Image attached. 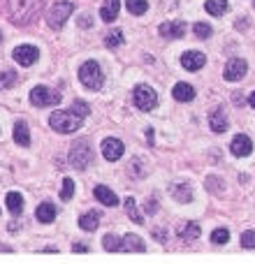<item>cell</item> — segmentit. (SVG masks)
<instances>
[{
	"mask_svg": "<svg viewBox=\"0 0 255 264\" xmlns=\"http://www.w3.org/2000/svg\"><path fill=\"white\" fill-rule=\"evenodd\" d=\"M44 0H7V14L12 23L16 26H28L40 16Z\"/></svg>",
	"mask_w": 255,
	"mask_h": 264,
	"instance_id": "cell-1",
	"label": "cell"
},
{
	"mask_svg": "<svg viewBox=\"0 0 255 264\" xmlns=\"http://www.w3.org/2000/svg\"><path fill=\"white\" fill-rule=\"evenodd\" d=\"M81 116H77L72 109H65V111H54V114L49 116V125L56 130V132H60V135H70V132H75V130L81 128Z\"/></svg>",
	"mask_w": 255,
	"mask_h": 264,
	"instance_id": "cell-2",
	"label": "cell"
},
{
	"mask_svg": "<svg viewBox=\"0 0 255 264\" xmlns=\"http://www.w3.org/2000/svg\"><path fill=\"white\" fill-rule=\"evenodd\" d=\"M79 81L88 90H100L102 88V81H105L100 65L95 63V60H86V63L79 67Z\"/></svg>",
	"mask_w": 255,
	"mask_h": 264,
	"instance_id": "cell-3",
	"label": "cell"
},
{
	"mask_svg": "<svg viewBox=\"0 0 255 264\" xmlns=\"http://www.w3.org/2000/svg\"><path fill=\"white\" fill-rule=\"evenodd\" d=\"M70 162H72V167H75V170H81V172H84L86 167L93 162V149L88 146V141H86V139H79V141H75V144H72V149H70Z\"/></svg>",
	"mask_w": 255,
	"mask_h": 264,
	"instance_id": "cell-4",
	"label": "cell"
},
{
	"mask_svg": "<svg viewBox=\"0 0 255 264\" xmlns=\"http://www.w3.org/2000/svg\"><path fill=\"white\" fill-rule=\"evenodd\" d=\"M75 12V3H70V0H58L54 7H51L49 16H47V23H49V28L54 30H60L63 26H65L67 16Z\"/></svg>",
	"mask_w": 255,
	"mask_h": 264,
	"instance_id": "cell-5",
	"label": "cell"
},
{
	"mask_svg": "<svg viewBox=\"0 0 255 264\" xmlns=\"http://www.w3.org/2000/svg\"><path fill=\"white\" fill-rule=\"evenodd\" d=\"M60 100H63V95L56 93V90L47 88V86H35V88L30 90V105L33 107H56L60 105Z\"/></svg>",
	"mask_w": 255,
	"mask_h": 264,
	"instance_id": "cell-6",
	"label": "cell"
},
{
	"mask_svg": "<svg viewBox=\"0 0 255 264\" xmlns=\"http://www.w3.org/2000/svg\"><path fill=\"white\" fill-rule=\"evenodd\" d=\"M132 100H135V107L140 111H151L158 105V95H155V90L151 88V86L140 84L135 88V93H132Z\"/></svg>",
	"mask_w": 255,
	"mask_h": 264,
	"instance_id": "cell-7",
	"label": "cell"
},
{
	"mask_svg": "<svg viewBox=\"0 0 255 264\" xmlns=\"http://www.w3.org/2000/svg\"><path fill=\"white\" fill-rule=\"evenodd\" d=\"M102 155H105V160H109V162H116V160L123 158L125 153V146L121 139H114V137H107L105 141H102Z\"/></svg>",
	"mask_w": 255,
	"mask_h": 264,
	"instance_id": "cell-8",
	"label": "cell"
},
{
	"mask_svg": "<svg viewBox=\"0 0 255 264\" xmlns=\"http://www.w3.org/2000/svg\"><path fill=\"white\" fill-rule=\"evenodd\" d=\"M246 72H248V65H246L244 58H230L225 65V79L227 81H239L246 77Z\"/></svg>",
	"mask_w": 255,
	"mask_h": 264,
	"instance_id": "cell-9",
	"label": "cell"
},
{
	"mask_svg": "<svg viewBox=\"0 0 255 264\" xmlns=\"http://www.w3.org/2000/svg\"><path fill=\"white\" fill-rule=\"evenodd\" d=\"M37 58H40V51H37L35 46L24 44V46H16V49H14V60H16L19 65H24V67L35 65Z\"/></svg>",
	"mask_w": 255,
	"mask_h": 264,
	"instance_id": "cell-10",
	"label": "cell"
},
{
	"mask_svg": "<svg viewBox=\"0 0 255 264\" xmlns=\"http://www.w3.org/2000/svg\"><path fill=\"white\" fill-rule=\"evenodd\" d=\"M206 63V56L202 54V51H186L183 56H181V65H183L186 70L195 72V70H202Z\"/></svg>",
	"mask_w": 255,
	"mask_h": 264,
	"instance_id": "cell-11",
	"label": "cell"
},
{
	"mask_svg": "<svg viewBox=\"0 0 255 264\" xmlns=\"http://www.w3.org/2000/svg\"><path fill=\"white\" fill-rule=\"evenodd\" d=\"M160 35L167 40H181L186 35V23L183 21H165L160 26Z\"/></svg>",
	"mask_w": 255,
	"mask_h": 264,
	"instance_id": "cell-12",
	"label": "cell"
},
{
	"mask_svg": "<svg viewBox=\"0 0 255 264\" xmlns=\"http://www.w3.org/2000/svg\"><path fill=\"white\" fill-rule=\"evenodd\" d=\"M230 151H232V155H237V158H246V155H250V151H253V141H250L246 135H237L230 144Z\"/></svg>",
	"mask_w": 255,
	"mask_h": 264,
	"instance_id": "cell-13",
	"label": "cell"
},
{
	"mask_svg": "<svg viewBox=\"0 0 255 264\" xmlns=\"http://www.w3.org/2000/svg\"><path fill=\"white\" fill-rule=\"evenodd\" d=\"M119 10H121V0H105L100 7V19L105 23H111L119 16Z\"/></svg>",
	"mask_w": 255,
	"mask_h": 264,
	"instance_id": "cell-14",
	"label": "cell"
},
{
	"mask_svg": "<svg viewBox=\"0 0 255 264\" xmlns=\"http://www.w3.org/2000/svg\"><path fill=\"white\" fill-rule=\"evenodd\" d=\"M209 128L214 130V132H225L227 130V116H225V111L220 109H216V111H211V116H209Z\"/></svg>",
	"mask_w": 255,
	"mask_h": 264,
	"instance_id": "cell-15",
	"label": "cell"
},
{
	"mask_svg": "<svg viewBox=\"0 0 255 264\" xmlns=\"http://www.w3.org/2000/svg\"><path fill=\"white\" fill-rule=\"evenodd\" d=\"M95 197H98V202L105 206H116L119 204V197H116L114 190H109L107 185H95Z\"/></svg>",
	"mask_w": 255,
	"mask_h": 264,
	"instance_id": "cell-16",
	"label": "cell"
},
{
	"mask_svg": "<svg viewBox=\"0 0 255 264\" xmlns=\"http://www.w3.org/2000/svg\"><path fill=\"white\" fill-rule=\"evenodd\" d=\"M121 250H128V253H144L146 250V246H144V241L140 239V236H135V234H125L123 236V241H121Z\"/></svg>",
	"mask_w": 255,
	"mask_h": 264,
	"instance_id": "cell-17",
	"label": "cell"
},
{
	"mask_svg": "<svg viewBox=\"0 0 255 264\" xmlns=\"http://www.w3.org/2000/svg\"><path fill=\"white\" fill-rule=\"evenodd\" d=\"M170 195L176 202H181V204H188V202L193 200V190H190L186 183H174L170 188Z\"/></svg>",
	"mask_w": 255,
	"mask_h": 264,
	"instance_id": "cell-18",
	"label": "cell"
},
{
	"mask_svg": "<svg viewBox=\"0 0 255 264\" xmlns=\"http://www.w3.org/2000/svg\"><path fill=\"white\" fill-rule=\"evenodd\" d=\"M172 95H174V100H179V102H190L193 98H195V88L190 84H176L174 86V90H172Z\"/></svg>",
	"mask_w": 255,
	"mask_h": 264,
	"instance_id": "cell-19",
	"label": "cell"
},
{
	"mask_svg": "<svg viewBox=\"0 0 255 264\" xmlns=\"http://www.w3.org/2000/svg\"><path fill=\"white\" fill-rule=\"evenodd\" d=\"M14 141L19 146H24V149L30 146V132H28V125H26L24 121H16L14 123Z\"/></svg>",
	"mask_w": 255,
	"mask_h": 264,
	"instance_id": "cell-20",
	"label": "cell"
},
{
	"mask_svg": "<svg viewBox=\"0 0 255 264\" xmlns=\"http://www.w3.org/2000/svg\"><path fill=\"white\" fill-rule=\"evenodd\" d=\"M79 227L84 232H95V229L100 227V213H95V211H88L79 218Z\"/></svg>",
	"mask_w": 255,
	"mask_h": 264,
	"instance_id": "cell-21",
	"label": "cell"
},
{
	"mask_svg": "<svg viewBox=\"0 0 255 264\" xmlns=\"http://www.w3.org/2000/svg\"><path fill=\"white\" fill-rule=\"evenodd\" d=\"M35 215H37V220H40V223H54V218H56V206L51 204V202H42V204L37 206Z\"/></svg>",
	"mask_w": 255,
	"mask_h": 264,
	"instance_id": "cell-22",
	"label": "cell"
},
{
	"mask_svg": "<svg viewBox=\"0 0 255 264\" xmlns=\"http://www.w3.org/2000/svg\"><path fill=\"white\" fill-rule=\"evenodd\" d=\"M200 234H202V229L197 223H186L183 227H179V236L183 241H195V239H200Z\"/></svg>",
	"mask_w": 255,
	"mask_h": 264,
	"instance_id": "cell-23",
	"label": "cell"
},
{
	"mask_svg": "<svg viewBox=\"0 0 255 264\" xmlns=\"http://www.w3.org/2000/svg\"><path fill=\"white\" fill-rule=\"evenodd\" d=\"M5 204H7V209H10V213L19 215L21 211H24V197H21L19 193H7Z\"/></svg>",
	"mask_w": 255,
	"mask_h": 264,
	"instance_id": "cell-24",
	"label": "cell"
},
{
	"mask_svg": "<svg viewBox=\"0 0 255 264\" xmlns=\"http://www.w3.org/2000/svg\"><path fill=\"white\" fill-rule=\"evenodd\" d=\"M206 12H209L211 16H220L227 12V0H206Z\"/></svg>",
	"mask_w": 255,
	"mask_h": 264,
	"instance_id": "cell-25",
	"label": "cell"
},
{
	"mask_svg": "<svg viewBox=\"0 0 255 264\" xmlns=\"http://www.w3.org/2000/svg\"><path fill=\"white\" fill-rule=\"evenodd\" d=\"M125 7H128L130 14L142 16V14H146V10H149V3H146V0H125Z\"/></svg>",
	"mask_w": 255,
	"mask_h": 264,
	"instance_id": "cell-26",
	"label": "cell"
},
{
	"mask_svg": "<svg viewBox=\"0 0 255 264\" xmlns=\"http://www.w3.org/2000/svg\"><path fill=\"white\" fill-rule=\"evenodd\" d=\"M125 213H128V215L132 218V223L144 225V218L140 215V211H137V202L132 200V197H128V200H125Z\"/></svg>",
	"mask_w": 255,
	"mask_h": 264,
	"instance_id": "cell-27",
	"label": "cell"
},
{
	"mask_svg": "<svg viewBox=\"0 0 255 264\" xmlns=\"http://www.w3.org/2000/svg\"><path fill=\"white\" fill-rule=\"evenodd\" d=\"M14 84H16V72H14V70H5V72H0V90L12 88Z\"/></svg>",
	"mask_w": 255,
	"mask_h": 264,
	"instance_id": "cell-28",
	"label": "cell"
},
{
	"mask_svg": "<svg viewBox=\"0 0 255 264\" xmlns=\"http://www.w3.org/2000/svg\"><path fill=\"white\" fill-rule=\"evenodd\" d=\"M193 30H195V35L200 37V40H206V37L214 35V28H211L209 23H204V21H197V23L193 26Z\"/></svg>",
	"mask_w": 255,
	"mask_h": 264,
	"instance_id": "cell-29",
	"label": "cell"
},
{
	"mask_svg": "<svg viewBox=\"0 0 255 264\" xmlns=\"http://www.w3.org/2000/svg\"><path fill=\"white\" fill-rule=\"evenodd\" d=\"M105 44L109 46V49H116V46H121V44H123V33H121V30H111L109 35L105 37Z\"/></svg>",
	"mask_w": 255,
	"mask_h": 264,
	"instance_id": "cell-30",
	"label": "cell"
},
{
	"mask_svg": "<svg viewBox=\"0 0 255 264\" xmlns=\"http://www.w3.org/2000/svg\"><path fill=\"white\" fill-rule=\"evenodd\" d=\"M102 246H105L107 253H116V250H121V239L114 234H107L105 239H102Z\"/></svg>",
	"mask_w": 255,
	"mask_h": 264,
	"instance_id": "cell-31",
	"label": "cell"
},
{
	"mask_svg": "<svg viewBox=\"0 0 255 264\" xmlns=\"http://www.w3.org/2000/svg\"><path fill=\"white\" fill-rule=\"evenodd\" d=\"M227 239H230V232H227L225 227H218V229H214V232H211V241H214V244H227Z\"/></svg>",
	"mask_w": 255,
	"mask_h": 264,
	"instance_id": "cell-32",
	"label": "cell"
},
{
	"mask_svg": "<svg viewBox=\"0 0 255 264\" xmlns=\"http://www.w3.org/2000/svg\"><path fill=\"white\" fill-rule=\"evenodd\" d=\"M72 195H75V181H72V179H65V181H63V193H60V200H63V202H70Z\"/></svg>",
	"mask_w": 255,
	"mask_h": 264,
	"instance_id": "cell-33",
	"label": "cell"
},
{
	"mask_svg": "<svg viewBox=\"0 0 255 264\" xmlns=\"http://www.w3.org/2000/svg\"><path fill=\"white\" fill-rule=\"evenodd\" d=\"M70 109L75 111L77 116H81V118H84V116H88V111H90V109H88V105H86V102H81V100H75V102H72Z\"/></svg>",
	"mask_w": 255,
	"mask_h": 264,
	"instance_id": "cell-34",
	"label": "cell"
},
{
	"mask_svg": "<svg viewBox=\"0 0 255 264\" xmlns=\"http://www.w3.org/2000/svg\"><path fill=\"white\" fill-rule=\"evenodd\" d=\"M241 246H244V248H248V250H253L255 248V232H244V234H241Z\"/></svg>",
	"mask_w": 255,
	"mask_h": 264,
	"instance_id": "cell-35",
	"label": "cell"
},
{
	"mask_svg": "<svg viewBox=\"0 0 255 264\" xmlns=\"http://www.w3.org/2000/svg\"><path fill=\"white\" fill-rule=\"evenodd\" d=\"M218 185H220V179H216V176H209V179H206V188H209V190H211V193L220 195Z\"/></svg>",
	"mask_w": 255,
	"mask_h": 264,
	"instance_id": "cell-36",
	"label": "cell"
},
{
	"mask_svg": "<svg viewBox=\"0 0 255 264\" xmlns=\"http://www.w3.org/2000/svg\"><path fill=\"white\" fill-rule=\"evenodd\" d=\"M155 211H158V202H155V200H146V213L153 215Z\"/></svg>",
	"mask_w": 255,
	"mask_h": 264,
	"instance_id": "cell-37",
	"label": "cell"
},
{
	"mask_svg": "<svg viewBox=\"0 0 255 264\" xmlns=\"http://www.w3.org/2000/svg\"><path fill=\"white\" fill-rule=\"evenodd\" d=\"M79 26H81V28H88V26H90V16H88V14L81 16V19H79Z\"/></svg>",
	"mask_w": 255,
	"mask_h": 264,
	"instance_id": "cell-38",
	"label": "cell"
},
{
	"mask_svg": "<svg viewBox=\"0 0 255 264\" xmlns=\"http://www.w3.org/2000/svg\"><path fill=\"white\" fill-rule=\"evenodd\" d=\"M72 253H88V248L81 246V244H75V246H72Z\"/></svg>",
	"mask_w": 255,
	"mask_h": 264,
	"instance_id": "cell-39",
	"label": "cell"
},
{
	"mask_svg": "<svg viewBox=\"0 0 255 264\" xmlns=\"http://www.w3.org/2000/svg\"><path fill=\"white\" fill-rule=\"evenodd\" d=\"M146 139H149V144H153V128L146 130Z\"/></svg>",
	"mask_w": 255,
	"mask_h": 264,
	"instance_id": "cell-40",
	"label": "cell"
},
{
	"mask_svg": "<svg viewBox=\"0 0 255 264\" xmlns=\"http://www.w3.org/2000/svg\"><path fill=\"white\" fill-rule=\"evenodd\" d=\"M248 102H250V107H253V109H255V90H253V93H250V100H248Z\"/></svg>",
	"mask_w": 255,
	"mask_h": 264,
	"instance_id": "cell-41",
	"label": "cell"
},
{
	"mask_svg": "<svg viewBox=\"0 0 255 264\" xmlns=\"http://www.w3.org/2000/svg\"><path fill=\"white\" fill-rule=\"evenodd\" d=\"M0 42H3V35H0Z\"/></svg>",
	"mask_w": 255,
	"mask_h": 264,
	"instance_id": "cell-42",
	"label": "cell"
},
{
	"mask_svg": "<svg viewBox=\"0 0 255 264\" xmlns=\"http://www.w3.org/2000/svg\"><path fill=\"white\" fill-rule=\"evenodd\" d=\"M253 7H255V3H253Z\"/></svg>",
	"mask_w": 255,
	"mask_h": 264,
	"instance_id": "cell-43",
	"label": "cell"
}]
</instances>
